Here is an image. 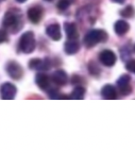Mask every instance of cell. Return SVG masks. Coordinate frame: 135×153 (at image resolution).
Masks as SVG:
<instances>
[{"mask_svg":"<svg viewBox=\"0 0 135 153\" xmlns=\"http://www.w3.org/2000/svg\"><path fill=\"white\" fill-rule=\"evenodd\" d=\"M2 26L5 29H10L13 32L18 31L22 28V14L16 9H11L5 13L2 20Z\"/></svg>","mask_w":135,"mask_h":153,"instance_id":"6da1fadb","label":"cell"},{"mask_svg":"<svg viewBox=\"0 0 135 153\" xmlns=\"http://www.w3.org/2000/svg\"><path fill=\"white\" fill-rule=\"evenodd\" d=\"M106 39H108V33L105 31L100 30V29H94L85 35L84 45L88 48H92L96 46L97 44L105 42Z\"/></svg>","mask_w":135,"mask_h":153,"instance_id":"7a4b0ae2","label":"cell"},{"mask_svg":"<svg viewBox=\"0 0 135 153\" xmlns=\"http://www.w3.org/2000/svg\"><path fill=\"white\" fill-rule=\"evenodd\" d=\"M18 48L22 52L27 54L33 52V50L35 49V38H34L33 32L28 31L22 34L18 43Z\"/></svg>","mask_w":135,"mask_h":153,"instance_id":"3957f363","label":"cell"},{"mask_svg":"<svg viewBox=\"0 0 135 153\" xmlns=\"http://www.w3.org/2000/svg\"><path fill=\"white\" fill-rule=\"evenodd\" d=\"M5 70H7V74L14 80H20L24 76L22 67L14 61H10L7 63L5 66Z\"/></svg>","mask_w":135,"mask_h":153,"instance_id":"277c9868","label":"cell"},{"mask_svg":"<svg viewBox=\"0 0 135 153\" xmlns=\"http://www.w3.org/2000/svg\"><path fill=\"white\" fill-rule=\"evenodd\" d=\"M17 93L16 86L10 82H5L0 86V94H1V98L4 100H12L15 98Z\"/></svg>","mask_w":135,"mask_h":153,"instance_id":"5b68a950","label":"cell"},{"mask_svg":"<svg viewBox=\"0 0 135 153\" xmlns=\"http://www.w3.org/2000/svg\"><path fill=\"white\" fill-rule=\"evenodd\" d=\"M99 60H100V62H101L104 66L111 67L116 63L117 57H116V54L113 51L106 49V50H103L100 52V54H99Z\"/></svg>","mask_w":135,"mask_h":153,"instance_id":"8992f818","label":"cell"},{"mask_svg":"<svg viewBox=\"0 0 135 153\" xmlns=\"http://www.w3.org/2000/svg\"><path fill=\"white\" fill-rule=\"evenodd\" d=\"M130 81L131 78L128 74H122V76L117 80V86H118L119 91L122 95H129L132 91L130 86Z\"/></svg>","mask_w":135,"mask_h":153,"instance_id":"52a82bcc","label":"cell"},{"mask_svg":"<svg viewBox=\"0 0 135 153\" xmlns=\"http://www.w3.org/2000/svg\"><path fill=\"white\" fill-rule=\"evenodd\" d=\"M50 61L48 59L41 60V59H32L29 62V67L35 70H48L50 68Z\"/></svg>","mask_w":135,"mask_h":153,"instance_id":"ba28073f","label":"cell"},{"mask_svg":"<svg viewBox=\"0 0 135 153\" xmlns=\"http://www.w3.org/2000/svg\"><path fill=\"white\" fill-rule=\"evenodd\" d=\"M28 18L33 24H37L41 22L42 17H43V9L41 7H32L28 10L27 12Z\"/></svg>","mask_w":135,"mask_h":153,"instance_id":"9c48e42d","label":"cell"},{"mask_svg":"<svg viewBox=\"0 0 135 153\" xmlns=\"http://www.w3.org/2000/svg\"><path fill=\"white\" fill-rule=\"evenodd\" d=\"M52 81L59 86H64L68 82V76L64 70L59 69L53 72L52 74Z\"/></svg>","mask_w":135,"mask_h":153,"instance_id":"30bf717a","label":"cell"},{"mask_svg":"<svg viewBox=\"0 0 135 153\" xmlns=\"http://www.w3.org/2000/svg\"><path fill=\"white\" fill-rule=\"evenodd\" d=\"M46 32H47V35L53 39V41H60L62 35H61V29L60 26L58 24H52V25H49L46 29Z\"/></svg>","mask_w":135,"mask_h":153,"instance_id":"8fae6325","label":"cell"},{"mask_svg":"<svg viewBox=\"0 0 135 153\" xmlns=\"http://www.w3.org/2000/svg\"><path fill=\"white\" fill-rule=\"evenodd\" d=\"M101 95L104 99H108V100H113V99L117 98L116 88L111 84H106V85L103 86V88L101 91Z\"/></svg>","mask_w":135,"mask_h":153,"instance_id":"7c38bea8","label":"cell"},{"mask_svg":"<svg viewBox=\"0 0 135 153\" xmlns=\"http://www.w3.org/2000/svg\"><path fill=\"white\" fill-rule=\"evenodd\" d=\"M35 82H36L37 86L41 89H48V87L50 86V78L47 74H43V72L36 74Z\"/></svg>","mask_w":135,"mask_h":153,"instance_id":"4fadbf2b","label":"cell"},{"mask_svg":"<svg viewBox=\"0 0 135 153\" xmlns=\"http://www.w3.org/2000/svg\"><path fill=\"white\" fill-rule=\"evenodd\" d=\"M80 45L77 42V39H68L65 43V52L69 55L76 54L79 51Z\"/></svg>","mask_w":135,"mask_h":153,"instance_id":"5bb4252c","label":"cell"},{"mask_svg":"<svg viewBox=\"0 0 135 153\" xmlns=\"http://www.w3.org/2000/svg\"><path fill=\"white\" fill-rule=\"evenodd\" d=\"M129 29H130V26L125 20H118V22H116L115 26H114V30H115L116 34L120 36L125 35L129 31Z\"/></svg>","mask_w":135,"mask_h":153,"instance_id":"9a60e30c","label":"cell"},{"mask_svg":"<svg viewBox=\"0 0 135 153\" xmlns=\"http://www.w3.org/2000/svg\"><path fill=\"white\" fill-rule=\"evenodd\" d=\"M65 32L69 39H77L78 38V30L77 26L73 22H66L65 24Z\"/></svg>","mask_w":135,"mask_h":153,"instance_id":"2e32d148","label":"cell"},{"mask_svg":"<svg viewBox=\"0 0 135 153\" xmlns=\"http://www.w3.org/2000/svg\"><path fill=\"white\" fill-rule=\"evenodd\" d=\"M84 96H85L84 87H83V86H77L73 91L71 95H70V98L75 99V100H81V99L84 98Z\"/></svg>","mask_w":135,"mask_h":153,"instance_id":"e0dca14e","label":"cell"},{"mask_svg":"<svg viewBox=\"0 0 135 153\" xmlns=\"http://www.w3.org/2000/svg\"><path fill=\"white\" fill-rule=\"evenodd\" d=\"M88 70H89V74H92V76H98L101 72V69H100V67L97 65V63H95L94 61L88 64Z\"/></svg>","mask_w":135,"mask_h":153,"instance_id":"ac0fdd59","label":"cell"},{"mask_svg":"<svg viewBox=\"0 0 135 153\" xmlns=\"http://www.w3.org/2000/svg\"><path fill=\"white\" fill-rule=\"evenodd\" d=\"M120 15L125 18H130L134 15V9H133L132 5H128V7H125L123 10H121Z\"/></svg>","mask_w":135,"mask_h":153,"instance_id":"d6986e66","label":"cell"},{"mask_svg":"<svg viewBox=\"0 0 135 153\" xmlns=\"http://www.w3.org/2000/svg\"><path fill=\"white\" fill-rule=\"evenodd\" d=\"M70 5V0H60L58 2V9L61 11H64Z\"/></svg>","mask_w":135,"mask_h":153,"instance_id":"ffe728a7","label":"cell"},{"mask_svg":"<svg viewBox=\"0 0 135 153\" xmlns=\"http://www.w3.org/2000/svg\"><path fill=\"white\" fill-rule=\"evenodd\" d=\"M49 98L50 99H62V98H64V97H63L62 94H60L58 91L53 89V91H51L50 93H49Z\"/></svg>","mask_w":135,"mask_h":153,"instance_id":"44dd1931","label":"cell"},{"mask_svg":"<svg viewBox=\"0 0 135 153\" xmlns=\"http://www.w3.org/2000/svg\"><path fill=\"white\" fill-rule=\"evenodd\" d=\"M9 41V37H7V32L5 30H0V44L4 43V42Z\"/></svg>","mask_w":135,"mask_h":153,"instance_id":"7402d4cb","label":"cell"},{"mask_svg":"<svg viewBox=\"0 0 135 153\" xmlns=\"http://www.w3.org/2000/svg\"><path fill=\"white\" fill-rule=\"evenodd\" d=\"M125 67H127V69H128L129 71L134 72L135 74V60H130L128 63H127Z\"/></svg>","mask_w":135,"mask_h":153,"instance_id":"603a6c76","label":"cell"},{"mask_svg":"<svg viewBox=\"0 0 135 153\" xmlns=\"http://www.w3.org/2000/svg\"><path fill=\"white\" fill-rule=\"evenodd\" d=\"M114 2H116V3H123L125 1V0H113Z\"/></svg>","mask_w":135,"mask_h":153,"instance_id":"cb8c5ba5","label":"cell"},{"mask_svg":"<svg viewBox=\"0 0 135 153\" xmlns=\"http://www.w3.org/2000/svg\"><path fill=\"white\" fill-rule=\"evenodd\" d=\"M16 1H17L18 3H24V2H26L27 0H16Z\"/></svg>","mask_w":135,"mask_h":153,"instance_id":"d4e9b609","label":"cell"},{"mask_svg":"<svg viewBox=\"0 0 135 153\" xmlns=\"http://www.w3.org/2000/svg\"><path fill=\"white\" fill-rule=\"evenodd\" d=\"M45 1H48V2H50V1H52V0H45Z\"/></svg>","mask_w":135,"mask_h":153,"instance_id":"484cf974","label":"cell"},{"mask_svg":"<svg viewBox=\"0 0 135 153\" xmlns=\"http://www.w3.org/2000/svg\"><path fill=\"white\" fill-rule=\"evenodd\" d=\"M1 1H3V0H0V2H1Z\"/></svg>","mask_w":135,"mask_h":153,"instance_id":"4316f807","label":"cell"},{"mask_svg":"<svg viewBox=\"0 0 135 153\" xmlns=\"http://www.w3.org/2000/svg\"><path fill=\"white\" fill-rule=\"evenodd\" d=\"M134 49H135V47H134Z\"/></svg>","mask_w":135,"mask_h":153,"instance_id":"83f0119b","label":"cell"}]
</instances>
